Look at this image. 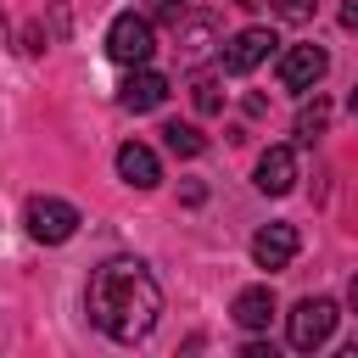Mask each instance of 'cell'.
Here are the masks:
<instances>
[{
  "mask_svg": "<svg viewBox=\"0 0 358 358\" xmlns=\"http://www.w3.org/2000/svg\"><path fill=\"white\" fill-rule=\"evenodd\" d=\"M117 173H123L134 190H151V185L162 179V162H157V151H151V145L129 140V145H117Z\"/></svg>",
  "mask_w": 358,
  "mask_h": 358,
  "instance_id": "10",
  "label": "cell"
},
{
  "mask_svg": "<svg viewBox=\"0 0 358 358\" xmlns=\"http://www.w3.org/2000/svg\"><path fill=\"white\" fill-rule=\"evenodd\" d=\"M84 308L95 319L101 336L134 347L157 330L162 319V285L157 274L140 263V257H106L95 274H90V291H84Z\"/></svg>",
  "mask_w": 358,
  "mask_h": 358,
  "instance_id": "1",
  "label": "cell"
},
{
  "mask_svg": "<svg viewBox=\"0 0 358 358\" xmlns=\"http://www.w3.org/2000/svg\"><path fill=\"white\" fill-rule=\"evenodd\" d=\"M22 224H28V235H34V241L62 246V241H73V235H78V207H73V201H62V196H28Z\"/></svg>",
  "mask_w": 358,
  "mask_h": 358,
  "instance_id": "4",
  "label": "cell"
},
{
  "mask_svg": "<svg viewBox=\"0 0 358 358\" xmlns=\"http://www.w3.org/2000/svg\"><path fill=\"white\" fill-rule=\"evenodd\" d=\"M0 39H6V11H0Z\"/></svg>",
  "mask_w": 358,
  "mask_h": 358,
  "instance_id": "20",
  "label": "cell"
},
{
  "mask_svg": "<svg viewBox=\"0 0 358 358\" xmlns=\"http://www.w3.org/2000/svg\"><path fill=\"white\" fill-rule=\"evenodd\" d=\"M179 45H185L190 62L207 56V50H213V17H185V22H179Z\"/></svg>",
  "mask_w": 358,
  "mask_h": 358,
  "instance_id": "13",
  "label": "cell"
},
{
  "mask_svg": "<svg viewBox=\"0 0 358 358\" xmlns=\"http://www.w3.org/2000/svg\"><path fill=\"white\" fill-rule=\"evenodd\" d=\"M229 313H235L241 330H268V319H274V291H268V285H246Z\"/></svg>",
  "mask_w": 358,
  "mask_h": 358,
  "instance_id": "11",
  "label": "cell"
},
{
  "mask_svg": "<svg viewBox=\"0 0 358 358\" xmlns=\"http://www.w3.org/2000/svg\"><path fill=\"white\" fill-rule=\"evenodd\" d=\"M296 252H302V235H296L291 224H263V229L252 235V263H257V268H268V274H274V268H285Z\"/></svg>",
  "mask_w": 358,
  "mask_h": 358,
  "instance_id": "6",
  "label": "cell"
},
{
  "mask_svg": "<svg viewBox=\"0 0 358 358\" xmlns=\"http://www.w3.org/2000/svg\"><path fill=\"white\" fill-rule=\"evenodd\" d=\"M106 56H112L117 67H145V62L157 56V28H151V17L117 11L112 28H106Z\"/></svg>",
  "mask_w": 358,
  "mask_h": 358,
  "instance_id": "2",
  "label": "cell"
},
{
  "mask_svg": "<svg viewBox=\"0 0 358 358\" xmlns=\"http://www.w3.org/2000/svg\"><path fill=\"white\" fill-rule=\"evenodd\" d=\"M347 106H352V112H358V90H352V101H347Z\"/></svg>",
  "mask_w": 358,
  "mask_h": 358,
  "instance_id": "21",
  "label": "cell"
},
{
  "mask_svg": "<svg viewBox=\"0 0 358 358\" xmlns=\"http://www.w3.org/2000/svg\"><path fill=\"white\" fill-rule=\"evenodd\" d=\"M336 319H341V308H336L330 296H302V302L285 313V341H291L296 352H313V347H324V341L336 336Z\"/></svg>",
  "mask_w": 358,
  "mask_h": 358,
  "instance_id": "3",
  "label": "cell"
},
{
  "mask_svg": "<svg viewBox=\"0 0 358 358\" xmlns=\"http://www.w3.org/2000/svg\"><path fill=\"white\" fill-rule=\"evenodd\" d=\"M324 73H330L324 45H291V50L280 56V84H285V90H313Z\"/></svg>",
  "mask_w": 358,
  "mask_h": 358,
  "instance_id": "5",
  "label": "cell"
},
{
  "mask_svg": "<svg viewBox=\"0 0 358 358\" xmlns=\"http://www.w3.org/2000/svg\"><path fill=\"white\" fill-rule=\"evenodd\" d=\"M341 28H347V34H358V0H347V6H341Z\"/></svg>",
  "mask_w": 358,
  "mask_h": 358,
  "instance_id": "18",
  "label": "cell"
},
{
  "mask_svg": "<svg viewBox=\"0 0 358 358\" xmlns=\"http://www.w3.org/2000/svg\"><path fill=\"white\" fill-rule=\"evenodd\" d=\"M274 11H280L285 22H308V17L319 11V0H274Z\"/></svg>",
  "mask_w": 358,
  "mask_h": 358,
  "instance_id": "17",
  "label": "cell"
},
{
  "mask_svg": "<svg viewBox=\"0 0 358 358\" xmlns=\"http://www.w3.org/2000/svg\"><path fill=\"white\" fill-rule=\"evenodd\" d=\"M151 6V17L157 22H168V28H179L185 22V11H190V0H145Z\"/></svg>",
  "mask_w": 358,
  "mask_h": 358,
  "instance_id": "16",
  "label": "cell"
},
{
  "mask_svg": "<svg viewBox=\"0 0 358 358\" xmlns=\"http://www.w3.org/2000/svg\"><path fill=\"white\" fill-rule=\"evenodd\" d=\"M291 185H296V151L291 145H268L257 157V190L263 196H285Z\"/></svg>",
  "mask_w": 358,
  "mask_h": 358,
  "instance_id": "9",
  "label": "cell"
},
{
  "mask_svg": "<svg viewBox=\"0 0 358 358\" xmlns=\"http://www.w3.org/2000/svg\"><path fill=\"white\" fill-rule=\"evenodd\" d=\"M162 145H168L173 157H201V151H207V134H201L196 123H179V117H173V123H162Z\"/></svg>",
  "mask_w": 358,
  "mask_h": 358,
  "instance_id": "12",
  "label": "cell"
},
{
  "mask_svg": "<svg viewBox=\"0 0 358 358\" xmlns=\"http://www.w3.org/2000/svg\"><path fill=\"white\" fill-rule=\"evenodd\" d=\"M324 123H330V101H313V106H302V112H296V134H302V140L324 134Z\"/></svg>",
  "mask_w": 358,
  "mask_h": 358,
  "instance_id": "14",
  "label": "cell"
},
{
  "mask_svg": "<svg viewBox=\"0 0 358 358\" xmlns=\"http://www.w3.org/2000/svg\"><path fill=\"white\" fill-rule=\"evenodd\" d=\"M190 90H196V112H201V117H213V112L224 106V95H218V78H196Z\"/></svg>",
  "mask_w": 358,
  "mask_h": 358,
  "instance_id": "15",
  "label": "cell"
},
{
  "mask_svg": "<svg viewBox=\"0 0 358 358\" xmlns=\"http://www.w3.org/2000/svg\"><path fill=\"white\" fill-rule=\"evenodd\" d=\"M117 101H123L129 112H157V106L168 101V78H162V73H151V67H129V78H123Z\"/></svg>",
  "mask_w": 358,
  "mask_h": 358,
  "instance_id": "8",
  "label": "cell"
},
{
  "mask_svg": "<svg viewBox=\"0 0 358 358\" xmlns=\"http://www.w3.org/2000/svg\"><path fill=\"white\" fill-rule=\"evenodd\" d=\"M347 302H352V313H358V280H352V291H347Z\"/></svg>",
  "mask_w": 358,
  "mask_h": 358,
  "instance_id": "19",
  "label": "cell"
},
{
  "mask_svg": "<svg viewBox=\"0 0 358 358\" xmlns=\"http://www.w3.org/2000/svg\"><path fill=\"white\" fill-rule=\"evenodd\" d=\"M274 45H280V39H274L268 28H241V34H235V39L224 45V73H235V78H241V73L263 67Z\"/></svg>",
  "mask_w": 358,
  "mask_h": 358,
  "instance_id": "7",
  "label": "cell"
}]
</instances>
